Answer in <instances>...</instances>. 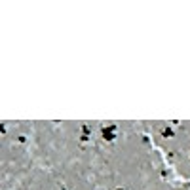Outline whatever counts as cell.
Listing matches in <instances>:
<instances>
[{
  "instance_id": "obj_1",
  "label": "cell",
  "mask_w": 190,
  "mask_h": 190,
  "mask_svg": "<svg viewBox=\"0 0 190 190\" xmlns=\"http://www.w3.org/2000/svg\"><path fill=\"white\" fill-rule=\"evenodd\" d=\"M101 133H103L105 141H112L116 137V125H105V128L101 129Z\"/></svg>"
},
{
  "instance_id": "obj_2",
  "label": "cell",
  "mask_w": 190,
  "mask_h": 190,
  "mask_svg": "<svg viewBox=\"0 0 190 190\" xmlns=\"http://www.w3.org/2000/svg\"><path fill=\"white\" fill-rule=\"evenodd\" d=\"M116 190H124V188H116Z\"/></svg>"
}]
</instances>
